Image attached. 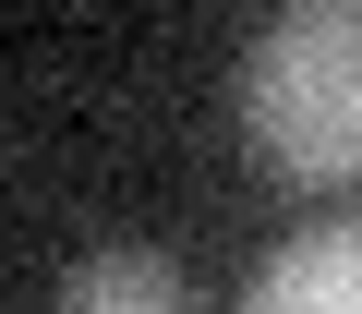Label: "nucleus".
<instances>
[{"label":"nucleus","instance_id":"f257e3e1","mask_svg":"<svg viewBox=\"0 0 362 314\" xmlns=\"http://www.w3.org/2000/svg\"><path fill=\"white\" fill-rule=\"evenodd\" d=\"M242 133L290 194L362 182V0H290L242 49Z\"/></svg>","mask_w":362,"mask_h":314},{"label":"nucleus","instance_id":"f03ea898","mask_svg":"<svg viewBox=\"0 0 362 314\" xmlns=\"http://www.w3.org/2000/svg\"><path fill=\"white\" fill-rule=\"evenodd\" d=\"M242 314H362V218H314V230H290V242L254 266Z\"/></svg>","mask_w":362,"mask_h":314},{"label":"nucleus","instance_id":"7ed1b4c3","mask_svg":"<svg viewBox=\"0 0 362 314\" xmlns=\"http://www.w3.org/2000/svg\"><path fill=\"white\" fill-rule=\"evenodd\" d=\"M61 314H194V278H181L157 242H97L61 278Z\"/></svg>","mask_w":362,"mask_h":314}]
</instances>
